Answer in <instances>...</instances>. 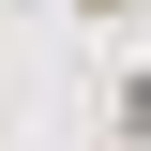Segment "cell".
Segmentation results:
<instances>
[{
  "mask_svg": "<svg viewBox=\"0 0 151 151\" xmlns=\"http://www.w3.org/2000/svg\"><path fill=\"white\" fill-rule=\"evenodd\" d=\"M76 15H136V0H76Z\"/></svg>",
  "mask_w": 151,
  "mask_h": 151,
  "instance_id": "obj_1",
  "label": "cell"
}]
</instances>
